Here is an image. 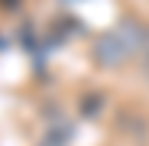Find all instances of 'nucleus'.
Instances as JSON below:
<instances>
[{"label":"nucleus","mask_w":149,"mask_h":146,"mask_svg":"<svg viewBox=\"0 0 149 146\" xmlns=\"http://www.w3.org/2000/svg\"><path fill=\"white\" fill-rule=\"evenodd\" d=\"M146 33H149V29H143L139 23H133V20L117 23L113 29H107L101 39L94 42V62H97V65H104V68L123 65L127 59H133V55L143 52Z\"/></svg>","instance_id":"f257e3e1"},{"label":"nucleus","mask_w":149,"mask_h":146,"mask_svg":"<svg viewBox=\"0 0 149 146\" xmlns=\"http://www.w3.org/2000/svg\"><path fill=\"white\" fill-rule=\"evenodd\" d=\"M139 62H143V68L149 71V33H146V42H143V52H139Z\"/></svg>","instance_id":"f03ea898"}]
</instances>
